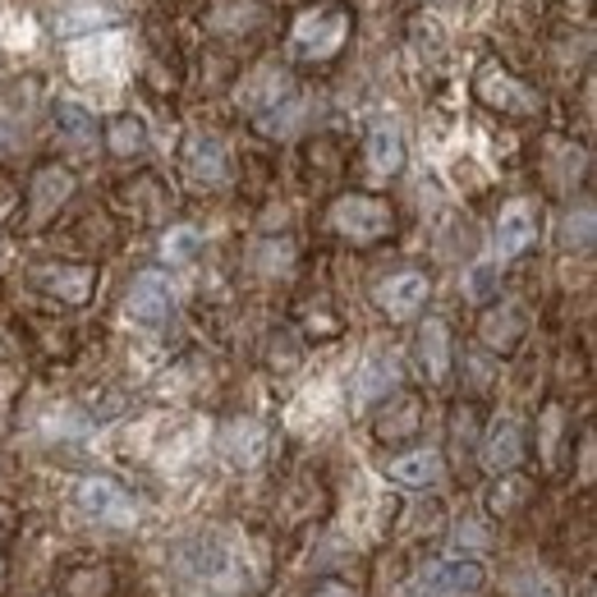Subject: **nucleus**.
Here are the masks:
<instances>
[{
    "instance_id": "1",
    "label": "nucleus",
    "mask_w": 597,
    "mask_h": 597,
    "mask_svg": "<svg viewBox=\"0 0 597 597\" xmlns=\"http://www.w3.org/2000/svg\"><path fill=\"white\" fill-rule=\"evenodd\" d=\"M345 37H350V14L341 6H313L294 19L290 51L298 60H331L345 47Z\"/></svg>"
},
{
    "instance_id": "2",
    "label": "nucleus",
    "mask_w": 597,
    "mask_h": 597,
    "mask_svg": "<svg viewBox=\"0 0 597 597\" xmlns=\"http://www.w3.org/2000/svg\"><path fill=\"white\" fill-rule=\"evenodd\" d=\"M331 226L341 231L345 239H354V244H378V239L391 235L395 216H391V207L382 198L345 194V198H335V207H331Z\"/></svg>"
},
{
    "instance_id": "3",
    "label": "nucleus",
    "mask_w": 597,
    "mask_h": 597,
    "mask_svg": "<svg viewBox=\"0 0 597 597\" xmlns=\"http://www.w3.org/2000/svg\"><path fill=\"white\" fill-rule=\"evenodd\" d=\"M482 588V566L478 561H441L423 570L414 584L404 588V597H464Z\"/></svg>"
},
{
    "instance_id": "4",
    "label": "nucleus",
    "mask_w": 597,
    "mask_h": 597,
    "mask_svg": "<svg viewBox=\"0 0 597 597\" xmlns=\"http://www.w3.org/2000/svg\"><path fill=\"white\" fill-rule=\"evenodd\" d=\"M170 309H175V294H170V281L162 272H143L125 294V313L138 326H162L170 317Z\"/></svg>"
},
{
    "instance_id": "5",
    "label": "nucleus",
    "mask_w": 597,
    "mask_h": 597,
    "mask_svg": "<svg viewBox=\"0 0 597 597\" xmlns=\"http://www.w3.org/2000/svg\"><path fill=\"white\" fill-rule=\"evenodd\" d=\"M423 304H428V276L423 272H400V276H391V281L378 285V309L391 322L414 317Z\"/></svg>"
},
{
    "instance_id": "6",
    "label": "nucleus",
    "mask_w": 597,
    "mask_h": 597,
    "mask_svg": "<svg viewBox=\"0 0 597 597\" xmlns=\"http://www.w3.org/2000/svg\"><path fill=\"white\" fill-rule=\"evenodd\" d=\"M79 506L97 519H116V525H129L134 519V501L125 497L120 482H110V478H84L79 482Z\"/></svg>"
},
{
    "instance_id": "7",
    "label": "nucleus",
    "mask_w": 597,
    "mask_h": 597,
    "mask_svg": "<svg viewBox=\"0 0 597 597\" xmlns=\"http://www.w3.org/2000/svg\"><path fill=\"white\" fill-rule=\"evenodd\" d=\"M538 239V216L529 203H510L497 221V257L501 263H510V257H519L529 244Z\"/></svg>"
},
{
    "instance_id": "8",
    "label": "nucleus",
    "mask_w": 597,
    "mask_h": 597,
    "mask_svg": "<svg viewBox=\"0 0 597 597\" xmlns=\"http://www.w3.org/2000/svg\"><path fill=\"white\" fill-rule=\"evenodd\" d=\"M69 194H74V175L69 170H60V166L37 170V179H32V221H47Z\"/></svg>"
},
{
    "instance_id": "9",
    "label": "nucleus",
    "mask_w": 597,
    "mask_h": 597,
    "mask_svg": "<svg viewBox=\"0 0 597 597\" xmlns=\"http://www.w3.org/2000/svg\"><path fill=\"white\" fill-rule=\"evenodd\" d=\"M419 354H423V368L432 382H446L451 372V335H446V322L441 317H428L423 331H419Z\"/></svg>"
},
{
    "instance_id": "10",
    "label": "nucleus",
    "mask_w": 597,
    "mask_h": 597,
    "mask_svg": "<svg viewBox=\"0 0 597 597\" xmlns=\"http://www.w3.org/2000/svg\"><path fill=\"white\" fill-rule=\"evenodd\" d=\"M519 456H525V446H519V428L510 419H501L488 437V446H482V464H488L492 473H510L519 464Z\"/></svg>"
},
{
    "instance_id": "11",
    "label": "nucleus",
    "mask_w": 597,
    "mask_h": 597,
    "mask_svg": "<svg viewBox=\"0 0 597 597\" xmlns=\"http://www.w3.org/2000/svg\"><path fill=\"white\" fill-rule=\"evenodd\" d=\"M226 147H221V138H207V134H198L194 143H189V175L198 179V184H221L226 179Z\"/></svg>"
},
{
    "instance_id": "12",
    "label": "nucleus",
    "mask_w": 597,
    "mask_h": 597,
    "mask_svg": "<svg viewBox=\"0 0 597 597\" xmlns=\"http://www.w3.org/2000/svg\"><path fill=\"white\" fill-rule=\"evenodd\" d=\"M368 162L378 175H395L404 166V138L395 125H372L368 134Z\"/></svg>"
},
{
    "instance_id": "13",
    "label": "nucleus",
    "mask_w": 597,
    "mask_h": 597,
    "mask_svg": "<svg viewBox=\"0 0 597 597\" xmlns=\"http://www.w3.org/2000/svg\"><path fill=\"white\" fill-rule=\"evenodd\" d=\"M37 285L69 298V304H84L92 290V267H42L37 272Z\"/></svg>"
},
{
    "instance_id": "14",
    "label": "nucleus",
    "mask_w": 597,
    "mask_h": 597,
    "mask_svg": "<svg viewBox=\"0 0 597 597\" xmlns=\"http://www.w3.org/2000/svg\"><path fill=\"white\" fill-rule=\"evenodd\" d=\"M386 478H391V482H404V488H428V482L441 478V460H437V451L400 456V460L386 464Z\"/></svg>"
},
{
    "instance_id": "15",
    "label": "nucleus",
    "mask_w": 597,
    "mask_h": 597,
    "mask_svg": "<svg viewBox=\"0 0 597 597\" xmlns=\"http://www.w3.org/2000/svg\"><path fill=\"white\" fill-rule=\"evenodd\" d=\"M116 23V10L97 6V0H79V6H69L56 14V32L60 37H74V32H97V28H110Z\"/></svg>"
},
{
    "instance_id": "16",
    "label": "nucleus",
    "mask_w": 597,
    "mask_h": 597,
    "mask_svg": "<svg viewBox=\"0 0 597 597\" xmlns=\"http://www.w3.org/2000/svg\"><path fill=\"white\" fill-rule=\"evenodd\" d=\"M56 125H60V138H65L69 147H88V143H97V120L88 116V110H84L79 101H60V106H56Z\"/></svg>"
},
{
    "instance_id": "17",
    "label": "nucleus",
    "mask_w": 597,
    "mask_h": 597,
    "mask_svg": "<svg viewBox=\"0 0 597 597\" xmlns=\"http://www.w3.org/2000/svg\"><path fill=\"white\" fill-rule=\"evenodd\" d=\"M519 331H525V317H519V309H501V313H488L482 317V341H488L492 350H510L519 341Z\"/></svg>"
},
{
    "instance_id": "18",
    "label": "nucleus",
    "mask_w": 597,
    "mask_h": 597,
    "mask_svg": "<svg viewBox=\"0 0 597 597\" xmlns=\"http://www.w3.org/2000/svg\"><path fill=\"white\" fill-rule=\"evenodd\" d=\"M419 400H409V395H400L395 400V409H386V414L378 419V437H386V441H395V437H409L419 428Z\"/></svg>"
},
{
    "instance_id": "19",
    "label": "nucleus",
    "mask_w": 597,
    "mask_h": 597,
    "mask_svg": "<svg viewBox=\"0 0 597 597\" xmlns=\"http://www.w3.org/2000/svg\"><path fill=\"white\" fill-rule=\"evenodd\" d=\"M395 382H400V363H395V359H386V354H378V359H368L363 378H359V391H363V400H372V395L391 391Z\"/></svg>"
},
{
    "instance_id": "20",
    "label": "nucleus",
    "mask_w": 597,
    "mask_h": 597,
    "mask_svg": "<svg viewBox=\"0 0 597 597\" xmlns=\"http://www.w3.org/2000/svg\"><path fill=\"white\" fill-rule=\"evenodd\" d=\"M143 147H147V129H143L138 116H120L116 125H110V153L129 157V153H143Z\"/></svg>"
},
{
    "instance_id": "21",
    "label": "nucleus",
    "mask_w": 597,
    "mask_h": 597,
    "mask_svg": "<svg viewBox=\"0 0 597 597\" xmlns=\"http://www.w3.org/2000/svg\"><path fill=\"white\" fill-rule=\"evenodd\" d=\"M198 244H203V235H198L194 226H175V231L162 239V257H166V263H189V257L198 253Z\"/></svg>"
},
{
    "instance_id": "22",
    "label": "nucleus",
    "mask_w": 597,
    "mask_h": 597,
    "mask_svg": "<svg viewBox=\"0 0 597 597\" xmlns=\"http://www.w3.org/2000/svg\"><path fill=\"white\" fill-rule=\"evenodd\" d=\"M510 597H561V584H556L551 575L529 570V575H519V579L510 584Z\"/></svg>"
},
{
    "instance_id": "23",
    "label": "nucleus",
    "mask_w": 597,
    "mask_h": 597,
    "mask_svg": "<svg viewBox=\"0 0 597 597\" xmlns=\"http://www.w3.org/2000/svg\"><path fill=\"white\" fill-rule=\"evenodd\" d=\"M593 244V212L584 207L579 216L566 221V248H588Z\"/></svg>"
},
{
    "instance_id": "24",
    "label": "nucleus",
    "mask_w": 597,
    "mask_h": 597,
    "mask_svg": "<svg viewBox=\"0 0 597 597\" xmlns=\"http://www.w3.org/2000/svg\"><path fill=\"white\" fill-rule=\"evenodd\" d=\"M492 290H497V267L492 263H478L469 272V298H488Z\"/></svg>"
},
{
    "instance_id": "25",
    "label": "nucleus",
    "mask_w": 597,
    "mask_h": 597,
    "mask_svg": "<svg viewBox=\"0 0 597 597\" xmlns=\"http://www.w3.org/2000/svg\"><path fill=\"white\" fill-rule=\"evenodd\" d=\"M525 492H529L525 482H510V488H497V492H492V510H515V506H519L515 497H525Z\"/></svg>"
},
{
    "instance_id": "26",
    "label": "nucleus",
    "mask_w": 597,
    "mask_h": 597,
    "mask_svg": "<svg viewBox=\"0 0 597 597\" xmlns=\"http://www.w3.org/2000/svg\"><path fill=\"white\" fill-rule=\"evenodd\" d=\"M239 446H244V423H235V432H231V451H239ZM257 446H263V437L248 423V456H257Z\"/></svg>"
},
{
    "instance_id": "27",
    "label": "nucleus",
    "mask_w": 597,
    "mask_h": 597,
    "mask_svg": "<svg viewBox=\"0 0 597 597\" xmlns=\"http://www.w3.org/2000/svg\"><path fill=\"white\" fill-rule=\"evenodd\" d=\"M313 597H359L350 584H341V579H326V584H317V593Z\"/></svg>"
},
{
    "instance_id": "28",
    "label": "nucleus",
    "mask_w": 597,
    "mask_h": 597,
    "mask_svg": "<svg viewBox=\"0 0 597 597\" xmlns=\"http://www.w3.org/2000/svg\"><path fill=\"white\" fill-rule=\"evenodd\" d=\"M456 534H460V538H456V542H460V547H464V542H469V547H482V542H488V534H482V529H478V525H460V529H456Z\"/></svg>"
},
{
    "instance_id": "29",
    "label": "nucleus",
    "mask_w": 597,
    "mask_h": 597,
    "mask_svg": "<svg viewBox=\"0 0 597 597\" xmlns=\"http://www.w3.org/2000/svg\"><path fill=\"white\" fill-rule=\"evenodd\" d=\"M0 584H6V561H0Z\"/></svg>"
}]
</instances>
